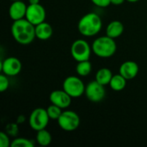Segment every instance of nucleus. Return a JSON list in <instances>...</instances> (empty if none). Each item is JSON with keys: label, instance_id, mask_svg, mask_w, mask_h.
<instances>
[{"label": "nucleus", "instance_id": "4468645a", "mask_svg": "<svg viewBox=\"0 0 147 147\" xmlns=\"http://www.w3.org/2000/svg\"><path fill=\"white\" fill-rule=\"evenodd\" d=\"M124 28V25L121 22L117 20L112 21L108 24L106 28V35L115 40L123 34Z\"/></svg>", "mask_w": 147, "mask_h": 147}, {"label": "nucleus", "instance_id": "20e7f679", "mask_svg": "<svg viewBox=\"0 0 147 147\" xmlns=\"http://www.w3.org/2000/svg\"><path fill=\"white\" fill-rule=\"evenodd\" d=\"M91 53H93L91 46L84 39H78L71 44V54L77 62L90 60Z\"/></svg>", "mask_w": 147, "mask_h": 147}, {"label": "nucleus", "instance_id": "9b49d317", "mask_svg": "<svg viewBox=\"0 0 147 147\" xmlns=\"http://www.w3.org/2000/svg\"><path fill=\"white\" fill-rule=\"evenodd\" d=\"M72 97L67 94L63 89L62 90H55L52 91L49 95V100L52 104L57 105L62 109H65L69 108L71 103Z\"/></svg>", "mask_w": 147, "mask_h": 147}, {"label": "nucleus", "instance_id": "f03ea898", "mask_svg": "<svg viewBox=\"0 0 147 147\" xmlns=\"http://www.w3.org/2000/svg\"><path fill=\"white\" fill-rule=\"evenodd\" d=\"M102 22L99 15L95 12H90L81 17L78 23L79 33L86 37L96 35L102 29Z\"/></svg>", "mask_w": 147, "mask_h": 147}, {"label": "nucleus", "instance_id": "39448f33", "mask_svg": "<svg viewBox=\"0 0 147 147\" xmlns=\"http://www.w3.org/2000/svg\"><path fill=\"white\" fill-rule=\"evenodd\" d=\"M84 83L81 78L76 76H69L63 82V90L72 98H78L85 92Z\"/></svg>", "mask_w": 147, "mask_h": 147}, {"label": "nucleus", "instance_id": "5701e85b", "mask_svg": "<svg viewBox=\"0 0 147 147\" xmlns=\"http://www.w3.org/2000/svg\"><path fill=\"white\" fill-rule=\"evenodd\" d=\"M10 146H11V140H9L8 134L5 132H1L0 133V146L9 147Z\"/></svg>", "mask_w": 147, "mask_h": 147}, {"label": "nucleus", "instance_id": "423d86ee", "mask_svg": "<svg viewBox=\"0 0 147 147\" xmlns=\"http://www.w3.org/2000/svg\"><path fill=\"white\" fill-rule=\"evenodd\" d=\"M59 127L66 132H72L78 128L80 125L79 115L72 110L63 111L59 118L58 119Z\"/></svg>", "mask_w": 147, "mask_h": 147}, {"label": "nucleus", "instance_id": "9d476101", "mask_svg": "<svg viewBox=\"0 0 147 147\" xmlns=\"http://www.w3.org/2000/svg\"><path fill=\"white\" fill-rule=\"evenodd\" d=\"M22 62L16 57H8L1 63L2 73L8 77H14L18 75L22 71Z\"/></svg>", "mask_w": 147, "mask_h": 147}, {"label": "nucleus", "instance_id": "cd10ccee", "mask_svg": "<svg viewBox=\"0 0 147 147\" xmlns=\"http://www.w3.org/2000/svg\"><path fill=\"white\" fill-rule=\"evenodd\" d=\"M11 1H18V0H11Z\"/></svg>", "mask_w": 147, "mask_h": 147}, {"label": "nucleus", "instance_id": "ddd939ff", "mask_svg": "<svg viewBox=\"0 0 147 147\" xmlns=\"http://www.w3.org/2000/svg\"><path fill=\"white\" fill-rule=\"evenodd\" d=\"M139 65L135 61L127 60L123 62L119 69L120 74L122 75L127 81L136 78L139 73Z\"/></svg>", "mask_w": 147, "mask_h": 147}, {"label": "nucleus", "instance_id": "a211bd4d", "mask_svg": "<svg viewBox=\"0 0 147 147\" xmlns=\"http://www.w3.org/2000/svg\"><path fill=\"white\" fill-rule=\"evenodd\" d=\"M36 142L41 146H47L52 142V135L50 132H48L46 128L37 131L36 134Z\"/></svg>", "mask_w": 147, "mask_h": 147}, {"label": "nucleus", "instance_id": "7ed1b4c3", "mask_svg": "<svg viewBox=\"0 0 147 147\" xmlns=\"http://www.w3.org/2000/svg\"><path fill=\"white\" fill-rule=\"evenodd\" d=\"M91 47L95 55L103 59L112 57L117 50V45L115 39L108 35L96 38L93 41Z\"/></svg>", "mask_w": 147, "mask_h": 147}, {"label": "nucleus", "instance_id": "f257e3e1", "mask_svg": "<svg viewBox=\"0 0 147 147\" xmlns=\"http://www.w3.org/2000/svg\"><path fill=\"white\" fill-rule=\"evenodd\" d=\"M10 31L14 40L23 46L31 44L36 38L35 26L26 18L14 21Z\"/></svg>", "mask_w": 147, "mask_h": 147}, {"label": "nucleus", "instance_id": "6ab92c4d", "mask_svg": "<svg viewBox=\"0 0 147 147\" xmlns=\"http://www.w3.org/2000/svg\"><path fill=\"white\" fill-rule=\"evenodd\" d=\"M92 71V65L90 60L78 62L76 65V71L80 77L88 76Z\"/></svg>", "mask_w": 147, "mask_h": 147}, {"label": "nucleus", "instance_id": "dca6fc26", "mask_svg": "<svg viewBox=\"0 0 147 147\" xmlns=\"http://www.w3.org/2000/svg\"><path fill=\"white\" fill-rule=\"evenodd\" d=\"M113 76L114 75H113L112 71L110 69L103 67V68L99 69L96 71V80L98 83H100L101 84L105 86V85L109 84Z\"/></svg>", "mask_w": 147, "mask_h": 147}, {"label": "nucleus", "instance_id": "b1692460", "mask_svg": "<svg viewBox=\"0 0 147 147\" xmlns=\"http://www.w3.org/2000/svg\"><path fill=\"white\" fill-rule=\"evenodd\" d=\"M94 5L100 8H106L111 4V0H90Z\"/></svg>", "mask_w": 147, "mask_h": 147}, {"label": "nucleus", "instance_id": "2eb2a0df", "mask_svg": "<svg viewBox=\"0 0 147 147\" xmlns=\"http://www.w3.org/2000/svg\"><path fill=\"white\" fill-rule=\"evenodd\" d=\"M53 35V28L47 22H43L35 26V36L40 40H47Z\"/></svg>", "mask_w": 147, "mask_h": 147}, {"label": "nucleus", "instance_id": "0eeeda50", "mask_svg": "<svg viewBox=\"0 0 147 147\" xmlns=\"http://www.w3.org/2000/svg\"><path fill=\"white\" fill-rule=\"evenodd\" d=\"M50 118L47 115V109L43 108H36L31 112L28 123L30 127L37 132L41 129H45L47 127Z\"/></svg>", "mask_w": 147, "mask_h": 147}, {"label": "nucleus", "instance_id": "aec40b11", "mask_svg": "<svg viewBox=\"0 0 147 147\" xmlns=\"http://www.w3.org/2000/svg\"><path fill=\"white\" fill-rule=\"evenodd\" d=\"M46 109H47V115H48L50 120H53V121H58V119L59 118V116L61 115V114L63 112V109L61 108H59L57 105L52 104V103Z\"/></svg>", "mask_w": 147, "mask_h": 147}, {"label": "nucleus", "instance_id": "1a4fd4ad", "mask_svg": "<svg viewBox=\"0 0 147 147\" xmlns=\"http://www.w3.org/2000/svg\"><path fill=\"white\" fill-rule=\"evenodd\" d=\"M46 9L40 3H29L27 8L26 19L29 21L34 26L45 22L46 19Z\"/></svg>", "mask_w": 147, "mask_h": 147}, {"label": "nucleus", "instance_id": "412c9836", "mask_svg": "<svg viewBox=\"0 0 147 147\" xmlns=\"http://www.w3.org/2000/svg\"><path fill=\"white\" fill-rule=\"evenodd\" d=\"M34 146V141L27 138H16L11 141L10 147H33Z\"/></svg>", "mask_w": 147, "mask_h": 147}, {"label": "nucleus", "instance_id": "6e6552de", "mask_svg": "<svg viewBox=\"0 0 147 147\" xmlns=\"http://www.w3.org/2000/svg\"><path fill=\"white\" fill-rule=\"evenodd\" d=\"M84 94L89 101L92 102H100L104 99L106 96V90L104 85L101 84L95 79L85 86Z\"/></svg>", "mask_w": 147, "mask_h": 147}, {"label": "nucleus", "instance_id": "4be33fe9", "mask_svg": "<svg viewBox=\"0 0 147 147\" xmlns=\"http://www.w3.org/2000/svg\"><path fill=\"white\" fill-rule=\"evenodd\" d=\"M9 86V81L8 78V76L2 73L0 75V91L4 92Z\"/></svg>", "mask_w": 147, "mask_h": 147}, {"label": "nucleus", "instance_id": "f3484780", "mask_svg": "<svg viewBox=\"0 0 147 147\" xmlns=\"http://www.w3.org/2000/svg\"><path fill=\"white\" fill-rule=\"evenodd\" d=\"M127 81V80L122 75H121L119 73V74L113 76V78L109 83V86L115 91H121L126 88Z\"/></svg>", "mask_w": 147, "mask_h": 147}, {"label": "nucleus", "instance_id": "f8f14e48", "mask_svg": "<svg viewBox=\"0 0 147 147\" xmlns=\"http://www.w3.org/2000/svg\"><path fill=\"white\" fill-rule=\"evenodd\" d=\"M28 5L22 2V0L18 1H12V3L9 9V17L13 21L21 20L26 17Z\"/></svg>", "mask_w": 147, "mask_h": 147}, {"label": "nucleus", "instance_id": "a878e982", "mask_svg": "<svg viewBox=\"0 0 147 147\" xmlns=\"http://www.w3.org/2000/svg\"><path fill=\"white\" fill-rule=\"evenodd\" d=\"M29 3H40V0H28Z\"/></svg>", "mask_w": 147, "mask_h": 147}, {"label": "nucleus", "instance_id": "393cba45", "mask_svg": "<svg viewBox=\"0 0 147 147\" xmlns=\"http://www.w3.org/2000/svg\"><path fill=\"white\" fill-rule=\"evenodd\" d=\"M126 0H111V4H113V5H121V4H123L124 3V2H125Z\"/></svg>", "mask_w": 147, "mask_h": 147}, {"label": "nucleus", "instance_id": "c85d7f7f", "mask_svg": "<svg viewBox=\"0 0 147 147\" xmlns=\"http://www.w3.org/2000/svg\"><path fill=\"white\" fill-rule=\"evenodd\" d=\"M146 29H147V25H146Z\"/></svg>", "mask_w": 147, "mask_h": 147}, {"label": "nucleus", "instance_id": "bb28decb", "mask_svg": "<svg viewBox=\"0 0 147 147\" xmlns=\"http://www.w3.org/2000/svg\"><path fill=\"white\" fill-rule=\"evenodd\" d=\"M127 2H129V3H137L139 2L140 0H126Z\"/></svg>", "mask_w": 147, "mask_h": 147}]
</instances>
